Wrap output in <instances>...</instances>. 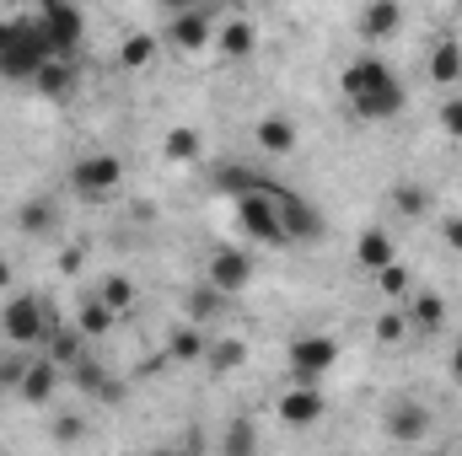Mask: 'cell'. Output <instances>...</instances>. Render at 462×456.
<instances>
[{
	"label": "cell",
	"mask_w": 462,
	"mask_h": 456,
	"mask_svg": "<svg viewBox=\"0 0 462 456\" xmlns=\"http://www.w3.org/2000/svg\"><path fill=\"white\" fill-rule=\"evenodd\" d=\"M339 92L360 123H387L409 108V87L398 81V70L382 54H355L339 76Z\"/></svg>",
	"instance_id": "obj_1"
},
{
	"label": "cell",
	"mask_w": 462,
	"mask_h": 456,
	"mask_svg": "<svg viewBox=\"0 0 462 456\" xmlns=\"http://www.w3.org/2000/svg\"><path fill=\"white\" fill-rule=\"evenodd\" d=\"M54 54L43 49L32 11L27 16H0V81H38V70Z\"/></svg>",
	"instance_id": "obj_2"
},
{
	"label": "cell",
	"mask_w": 462,
	"mask_h": 456,
	"mask_svg": "<svg viewBox=\"0 0 462 456\" xmlns=\"http://www.w3.org/2000/svg\"><path fill=\"white\" fill-rule=\"evenodd\" d=\"M236 226H242L247 242H258V247H291L285 221H280V183L258 178V188L236 194Z\"/></svg>",
	"instance_id": "obj_3"
},
{
	"label": "cell",
	"mask_w": 462,
	"mask_h": 456,
	"mask_svg": "<svg viewBox=\"0 0 462 456\" xmlns=\"http://www.w3.org/2000/svg\"><path fill=\"white\" fill-rule=\"evenodd\" d=\"M49 328H54V317L43 312V296H32V290H11L5 301H0V339L11 343V349H32V343L49 339Z\"/></svg>",
	"instance_id": "obj_4"
},
{
	"label": "cell",
	"mask_w": 462,
	"mask_h": 456,
	"mask_svg": "<svg viewBox=\"0 0 462 456\" xmlns=\"http://www.w3.org/2000/svg\"><path fill=\"white\" fill-rule=\"evenodd\" d=\"M32 22H38V38H43V49H49L54 59H70V54L81 49V38H87V16H81L76 5H65V0L38 5Z\"/></svg>",
	"instance_id": "obj_5"
},
{
	"label": "cell",
	"mask_w": 462,
	"mask_h": 456,
	"mask_svg": "<svg viewBox=\"0 0 462 456\" xmlns=\"http://www.w3.org/2000/svg\"><path fill=\"white\" fill-rule=\"evenodd\" d=\"M118 183H124V161H118L114 150H87V156L70 167V188H76L81 205H103V199H114Z\"/></svg>",
	"instance_id": "obj_6"
},
{
	"label": "cell",
	"mask_w": 462,
	"mask_h": 456,
	"mask_svg": "<svg viewBox=\"0 0 462 456\" xmlns=\"http://www.w3.org/2000/svg\"><path fill=\"white\" fill-rule=\"evenodd\" d=\"M323 414H328V397H323L318 381H291V387L274 397V419H280L285 430H312V424H323Z\"/></svg>",
	"instance_id": "obj_7"
},
{
	"label": "cell",
	"mask_w": 462,
	"mask_h": 456,
	"mask_svg": "<svg viewBox=\"0 0 462 456\" xmlns=\"http://www.w3.org/2000/svg\"><path fill=\"white\" fill-rule=\"evenodd\" d=\"M339 365V339H328V333H301V339H291V376L296 381H318L323 387V376Z\"/></svg>",
	"instance_id": "obj_8"
},
{
	"label": "cell",
	"mask_w": 462,
	"mask_h": 456,
	"mask_svg": "<svg viewBox=\"0 0 462 456\" xmlns=\"http://www.w3.org/2000/svg\"><path fill=\"white\" fill-rule=\"evenodd\" d=\"M382 430H387V441H403V446H414V441H425V435H430V408H425L420 397L398 392V397L382 408Z\"/></svg>",
	"instance_id": "obj_9"
},
{
	"label": "cell",
	"mask_w": 462,
	"mask_h": 456,
	"mask_svg": "<svg viewBox=\"0 0 462 456\" xmlns=\"http://www.w3.org/2000/svg\"><path fill=\"white\" fill-rule=\"evenodd\" d=\"M205 285L210 290H221V296H242L247 285H253V258L247 252H236V247H221L216 258H210V274H205Z\"/></svg>",
	"instance_id": "obj_10"
},
{
	"label": "cell",
	"mask_w": 462,
	"mask_h": 456,
	"mask_svg": "<svg viewBox=\"0 0 462 456\" xmlns=\"http://www.w3.org/2000/svg\"><path fill=\"white\" fill-rule=\"evenodd\" d=\"M167 43H178V49H205V43H216V11H205V5L172 11V22H167Z\"/></svg>",
	"instance_id": "obj_11"
},
{
	"label": "cell",
	"mask_w": 462,
	"mask_h": 456,
	"mask_svg": "<svg viewBox=\"0 0 462 456\" xmlns=\"http://www.w3.org/2000/svg\"><path fill=\"white\" fill-rule=\"evenodd\" d=\"M280 221H285L291 247H301V242H318V236H323V215H318L301 194H291V188H280Z\"/></svg>",
	"instance_id": "obj_12"
},
{
	"label": "cell",
	"mask_w": 462,
	"mask_h": 456,
	"mask_svg": "<svg viewBox=\"0 0 462 456\" xmlns=\"http://www.w3.org/2000/svg\"><path fill=\"white\" fill-rule=\"evenodd\" d=\"M70 381H76V392H87L92 403H124V381H118L108 365H97L92 354L70 370Z\"/></svg>",
	"instance_id": "obj_13"
},
{
	"label": "cell",
	"mask_w": 462,
	"mask_h": 456,
	"mask_svg": "<svg viewBox=\"0 0 462 456\" xmlns=\"http://www.w3.org/2000/svg\"><path fill=\"white\" fill-rule=\"evenodd\" d=\"M60 365L43 354V360H27V370H22V387H16V397L22 403H32V408H43V403H54V392H60Z\"/></svg>",
	"instance_id": "obj_14"
},
{
	"label": "cell",
	"mask_w": 462,
	"mask_h": 456,
	"mask_svg": "<svg viewBox=\"0 0 462 456\" xmlns=\"http://www.w3.org/2000/svg\"><path fill=\"white\" fill-rule=\"evenodd\" d=\"M403 27V5L398 0H371V5H360V16H355V32L365 38V43H382V38H393Z\"/></svg>",
	"instance_id": "obj_15"
},
{
	"label": "cell",
	"mask_w": 462,
	"mask_h": 456,
	"mask_svg": "<svg viewBox=\"0 0 462 456\" xmlns=\"http://www.w3.org/2000/svg\"><path fill=\"white\" fill-rule=\"evenodd\" d=\"M355 263L365 269V274H382V269H393L398 263V242H393V231L371 226L355 236Z\"/></svg>",
	"instance_id": "obj_16"
},
{
	"label": "cell",
	"mask_w": 462,
	"mask_h": 456,
	"mask_svg": "<svg viewBox=\"0 0 462 456\" xmlns=\"http://www.w3.org/2000/svg\"><path fill=\"white\" fill-rule=\"evenodd\" d=\"M425 70H430V81H436V87H457V92H462V43H457V38H436V49H430V59H425Z\"/></svg>",
	"instance_id": "obj_17"
},
{
	"label": "cell",
	"mask_w": 462,
	"mask_h": 456,
	"mask_svg": "<svg viewBox=\"0 0 462 456\" xmlns=\"http://www.w3.org/2000/svg\"><path fill=\"white\" fill-rule=\"evenodd\" d=\"M253 140H258L269 156H291V150H296V123L285 114H263L253 123Z\"/></svg>",
	"instance_id": "obj_18"
},
{
	"label": "cell",
	"mask_w": 462,
	"mask_h": 456,
	"mask_svg": "<svg viewBox=\"0 0 462 456\" xmlns=\"http://www.w3.org/2000/svg\"><path fill=\"white\" fill-rule=\"evenodd\" d=\"M216 49H221L226 59H247V54L258 49V27H253L247 16H226L221 32H216Z\"/></svg>",
	"instance_id": "obj_19"
},
{
	"label": "cell",
	"mask_w": 462,
	"mask_h": 456,
	"mask_svg": "<svg viewBox=\"0 0 462 456\" xmlns=\"http://www.w3.org/2000/svg\"><path fill=\"white\" fill-rule=\"evenodd\" d=\"M76 81H81V76H76V59H49V65L38 70L32 92L54 103V97H70V92H76Z\"/></svg>",
	"instance_id": "obj_20"
},
{
	"label": "cell",
	"mask_w": 462,
	"mask_h": 456,
	"mask_svg": "<svg viewBox=\"0 0 462 456\" xmlns=\"http://www.w3.org/2000/svg\"><path fill=\"white\" fill-rule=\"evenodd\" d=\"M49 360L70 376V370L87 360V339H81V328H60V323H54V328H49Z\"/></svg>",
	"instance_id": "obj_21"
},
{
	"label": "cell",
	"mask_w": 462,
	"mask_h": 456,
	"mask_svg": "<svg viewBox=\"0 0 462 456\" xmlns=\"http://www.w3.org/2000/svg\"><path fill=\"white\" fill-rule=\"evenodd\" d=\"M403 317L420 323L425 333H436V328H447V301H441L436 290H414V296L403 301Z\"/></svg>",
	"instance_id": "obj_22"
},
{
	"label": "cell",
	"mask_w": 462,
	"mask_h": 456,
	"mask_svg": "<svg viewBox=\"0 0 462 456\" xmlns=\"http://www.w3.org/2000/svg\"><path fill=\"white\" fill-rule=\"evenodd\" d=\"M76 328H81V339H87V343L108 339V328H114V312H108L97 296H87V301H81V317H76Z\"/></svg>",
	"instance_id": "obj_23"
},
{
	"label": "cell",
	"mask_w": 462,
	"mask_h": 456,
	"mask_svg": "<svg viewBox=\"0 0 462 456\" xmlns=\"http://www.w3.org/2000/svg\"><path fill=\"white\" fill-rule=\"evenodd\" d=\"M97 301H103L114 317H124V312L134 306V279H129V274H103V285H97Z\"/></svg>",
	"instance_id": "obj_24"
},
{
	"label": "cell",
	"mask_w": 462,
	"mask_h": 456,
	"mask_svg": "<svg viewBox=\"0 0 462 456\" xmlns=\"http://www.w3.org/2000/svg\"><path fill=\"white\" fill-rule=\"evenodd\" d=\"M221 456H258V424L253 419H231L221 435Z\"/></svg>",
	"instance_id": "obj_25"
},
{
	"label": "cell",
	"mask_w": 462,
	"mask_h": 456,
	"mask_svg": "<svg viewBox=\"0 0 462 456\" xmlns=\"http://www.w3.org/2000/svg\"><path fill=\"white\" fill-rule=\"evenodd\" d=\"M167 354H172V360H205V354H210V343H205V328H194V323L172 328V339H167Z\"/></svg>",
	"instance_id": "obj_26"
},
{
	"label": "cell",
	"mask_w": 462,
	"mask_h": 456,
	"mask_svg": "<svg viewBox=\"0 0 462 456\" xmlns=\"http://www.w3.org/2000/svg\"><path fill=\"white\" fill-rule=\"evenodd\" d=\"M393 210H398L403 221H425V215H430V194H425L420 183H398V188H393Z\"/></svg>",
	"instance_id": "obj_27"
},
{
	"label": "cell",
	"mask_w": 462,
	"mask_h": 456,
	"mask_svg": "<svg viewBox=\"0 0 462 456\" xmlns=\"http://www.w3.org/2000/svg\"><path fill=\"white\" fill-rule=\"evenodd\" d=\"M16 231H22V236H49V231H54V205H49V199L22 205V210H16Z\"/></svg>",
	"instance_id": "obj_28"
},
{
	"label": "cell",
	"mask_w": 462,
	"mask_h": 456,
	"mask_svg": "<svg viewBox=\"0 0 462 456\" xmlns=\"http://www.w3.org/2000/svg\"><path fill=\"white\" fill-rule=\"evenodd\" d=\"M162 150H167V161H199V129H167V140H162Z\"/></svg>",
	"instance_id": "obj_29"
},
{
	"label": "cell",
	"mask_w": 462,
	"mask_h": 456,
	"mask_svg": "<svg viewBox=\"0 0 462 456\" xmlns=\"http://www.w3.org/2000/svg\"><path fill=\"white\" fill-rule=\"evenodd\" d=\"M221 306H226V296H221V290H210V285L189 290V323H194V328H205V323H210Z\"/></svg>",
	"instance_id": "obj_30"
},
{
	"label": "cell",
	"mask_w": 462,
	"mask_h": 456,
	"mask_svg": "<svg viewBox=\"0 0 462 456\" xmlns=\"http://www.w3.org/2000/svg\"><path fill=\"white\" fill-rule=\"evenodd\" d=\"M118 59H124L129 70H140V65H151V59H156V38H151V32H129V38L118 43Z\"/></svg>",
	"instance_id": "obj_31"
},
{
	"label": "cell",
	"mask_w": 462,
	"mask_h": 456,
	"mask_svg": "<svg viewBox=\"0 0 462 456\" xmlns=\"http://www.w3.org/2000/svg\"><path fill=\"white\" fill-rule=\"evenodd\" d=\"M205 360H210V370H236V365L247 360V343L242 339H221V343H210Z\"/></svg>",
	"instance_id": "obj_32"
},
{
	"label": "cell",
	"mask_w": 462,
	"mask_h": 456,
	"mask_svg": "<svg viewBox=\"0 0 462 456\" xmlns=\"http://www.w3.org/2000/svg\"><path fill=\"white\" fill-rule=\"evenodd\" d=\"M376 285H382V296H393V301H398V296H403V301L414 296V279H409V269H403V263L382 269V274H376Z\"/></svg>",
	"instance_id": "obj_33"
},
{
	"label": "cell",
	"mask_w": 462,
	"mask_h": 456,
	"mask_svg": "<svg viewBox=\"0 0 462 456\" xmlns=\"http://www.w3.org/2000/svg\"><path fill=\"white\" fill-rule=\"evenodd\" d=\"M22 370H27L22 349H5V354H0V392H16V387H22Z\"/></svg>",
	"instance_id": "obj_34"
},
{
	"label": "cell",
	"mask_w": 462,
	"mask_h": 456,
	"mask_svg": "<svg viewBox=\"0 0 462 456\" xmlns=\"http://www.w3.org/2000/svg\"><path fill=\"white\" fill-rule=\"evenodd\" d=\"M403 333H409V317H403V306L382 312V323H376V339H382V343H403Z\"/></svg>",
	"instance_id": "obj_35"
},
{
	"label": "cell",
	"mask_w": 462,
	"mask_h": 456,
	"mask_svg": "<svg viewBox=\"0 0 462 456\" xmlns=\"http://www.w3.org/2000/svg\"><path fill=\"white\" fill-rule=\"evenodd\" d=\"M441 129H447V134H452V140H462V92H447V97H441Z\"/></svg>",
	"instance_id": "obj_36"
},
{
	"label": "cell",
	"mask_w": 462,
	"mask_h": 456,
	"mask_svg": "<svg viewBox=\"0 0 462 456\" xmlns=\"http://www.w3.org/2000/svg\"><path fill=\"white\" fill-rule=\"evenodd\" d=\"M81 435H87V424H81L76 414H60V419H54V441H65V446H76Z\"/></svg>",
	"instance_id": "obj_37"
},
{
	"label": "cell",
	"mask_w": 462,
	"mask_h": 456,
	"mask_svg": "<svg viewBox=\"0 0 462 456\" xmlns=\"http://www.w3.org/2000/svg\"><path fill=\"white\" fill-rule=\"evenodd\" d=\"M172 446H178V456H205V435H199V430L189 424V430H183V435H178Z\"/></svg>",
	"instance_id": "obj_38"
},
{
	"label": "cell",
	"mask_w": 462,
	"mask_h": 456,
	"mask_svg": "<svg viewBox=\"0 0 462 456\" xmlns=\"http://www.w3.org/2000/svg\"><path fill=\"white\" fill-rule=\"evenodd\" d=\"M441 236H447V247H452V252H462V215H452V221H447V231H441Z\"/></svg>",
	"instance_id": "obj_39"
},
{
	"label": "cell",
	"mask_w": 462,
	"mask_h": 456,
	"mask_svg": "<svg viewBox=\"0 0 462 456\" xmlns=\"http://www.w3.org/2000/svg\"><path fill=\"white\" fill-rule=\"evenodd\" d=\"M11 285H16V274H11V258L0 252V296H11Z\"/></svg>",
	"instance_id": "obj_40"
},
{
	"label": "cell",
	"mask_w": 462,
	"mask_h": 456,
	"mask_svg": "<svg viewBox=\"0 0 462 456\" xmlns=\"http://www.w3.org/2000/svg\"><path fill=\"white\" fill-rule=\"evenodd\" d=\"M447 370H452V381H462V339L452 343V360H447Z\"/></svg>",
	"instance_id": "obj_41"
},
{
	"label": "cell",
	"mask_w": 462,
	"mask_h": 456,
	"mask_svg": "<svg viewBox=\"0 0 462 456\" xmlns=\"http://www.w3.org/2000/svg\"><path fill=\"white\" fill-rule=\"evenodd\" d=\"M145 456H178V446H156V451H145Z\"/></svg>",
	"instance_id": "obj_42"
}]
</instances>
